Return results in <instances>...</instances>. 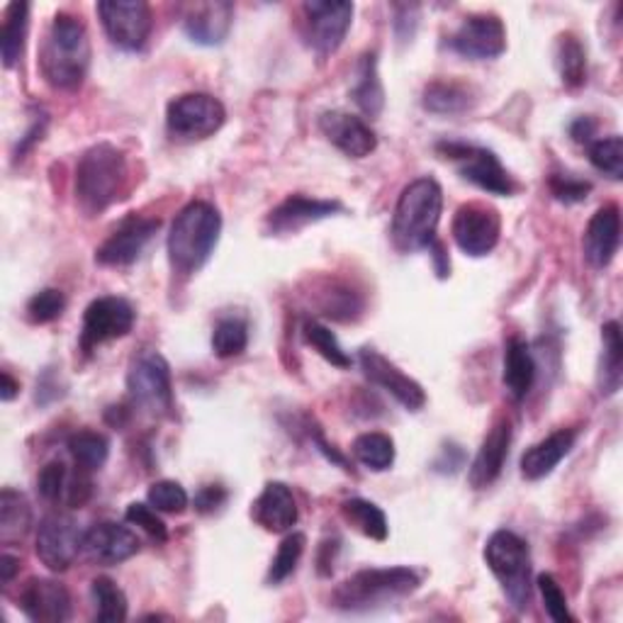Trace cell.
I'll list each match as a JSON object with an SVG mask.
<instances>
[{"label":"cell","instance_id":"obj_1","mask_svg":"<svg viewBox=\"0 0 623 623\" xmlns=\"http://www.w3.org/2000/svg\"><path fill=\"white\" fill-rule=\"evenodd\" d=\"M90 67V39L86 24L71 12H57L39 47V71L57 90H76Z\"/></svg>","mask_w":623,"mask_h":623},{"label":"cell","instance_id":"obj_2","mask_svg":"<svg viewBox=\"0 0 623 623\" xmlns=\"http://www.w3.org/2000/svg\"><path fill=\"white\" fill-rule=\"evenodd\" d=\"M129 168L125 154L110 141L83 151L76 166V202L88 217L102 215L125 198Z\"/></svg>","mask_w":623,"mask_h":623},{"label":"cell","instance_id":"obj_3","mask_svg":"<svg viewBox=\"0 0 623 623\" xmlns=\"http://www.w3.org/2000/svg\"><path fill=\"white\" fill-rule=\"evenodd\" d=\"M222 234V215L205 200L188 202L180 210L168 234V261L180 276L198 273L215 251Z\"/></svg>","mask_w":623,"mask_h":623},{"label":"cell","instance_id":"obj_4","mask_svg":"<svg viewBox=\"0 0 623 623\" xmlns=\"http://www.w3.org/2000/svg\"><path fill=\"white\" fill-rule=\"evenodd\" d=\"M422 575L412 567H368L346 577L332 594V606L346 614H366L417 592Z\"/></svg>","mask_w":623,"mask_h":623},{"label":"cell","instance_id":"obj_5","mask_svg":"<svg viewBox=\"0 0 623 623\" xmlns=\"http://www.w3.org/2000/svg\"><path fill=\"white\" fill-rule=\"evenodd\" d=\"M444 190L434 178L412 180L399 192L393 215V241L399 251H422L436 241Z\"/></svg>","mask_w":623,"mask_h":623},{"label":"cell","instance_id":"obj_6","mask_svg":"<svg viewBox=\"0 0 623 623\" xmlns=\"http://www.w3.org/2000/svg\"><path fill=\"white\" fill-rule=\"evenodd\" d=\"M485 563L502 584V592L516 612L531 602V553L522 536L514 531H495L485 543Z\"/></svg>","mask_w":623,"mask_h":623},{"label":"cell","instance_id":"obj_7","mask_svg":"<svg viewBox=\"0 0 623 623\" xmlns=\"http://www.w3.org/2000/svg\"><path fill=\"white\" fill-rule=\"evenodd\" d=\"M127 389L139 409L151 417L174 414V385L171 366L156 350H141L127 373Z\"/></svg>","mask_w":623,"mask_h":623},{"label":"cell","instance_id":"obj_8","mask_svg":"<svg viewBox=\"0 0 623 623\" xmlns=\"http://www.w3.org/2000/svg\"><path fill=\"white\" fill-rule=\"evenodd\" d=\"M227 110L210 93H186L168 102L166 127L168 135L180 141H200L222 129Z\"/></svg>","mask_w":623,"mask_h":623},{"label":"cell","instance_id":"obj_9","mask_svg":"<svg viewBox=\"0 0 623 623\" xmlns=\"http://www.w3.org/2000/svg\"><path fill=\"white\" fill-rule=\"evenodd\" d=\"M436 151L444 156V159L456 164L458 174L465 180H471V184L477 186L479 190L492 195L514 192L512 176L506 174L502 161L490 149L465 145V141H441Z\"/></svg>","mask_w":623,"mask_h":623},{"label":"cell","instance_id":"obj_10","mask_svg":"<svg viewBox=\"0 0 623 623\" xmlns=\"http://www.w3.org/2000/svg\"><path fill=\"white\" fill-rule=\"evenodd\" d=\"M98 16L110 42L125 51L145 47L154 28L151 8L145 0H102L98 3Z\"/></svg>","mask_w":623,"mask_h":623},{"label":"cell","instance_id":"obj_11","mask_svg":"<svg viewBox=\"0 0 623 623\" xmlns=\"http://www.w3.org/2000/svg\"><path fill=\"white\" fill-rule=\"evenodd\" d=\"M305 12V39L319 57H329L344 44L354 22V3L344 0H309Z\"/></svg>","mask_w":623,"mask_h":623},{"label":"cell","instance_id":"obj_12","mask_svg":"<svg viewBox=\"0 0 623 623\" xmlns=\"http://www.w3.org/2000/svg\"><path fill=\"white\" fill-rule=\"evenodd\" d=\"M83 534L69 514H47L37 528V557L51 573H67L81 553Z\"/></svg>","mask_w":623,"mask_h":623},{"label":"cell","instance_id":"obj_13","mask_svg":"<svg viewBox=\"0 0 623 623\" xmlns=\"http://www.w3.org/2000/svg\"><path fill=\"white\" fill-rule=\"evenodd\" d=\"M137 312L125 297L106 295L86 307L83 327H81V348L93 350L102 344L122 339L135 327Z\"/></svg>","mask_w":623,"mask_h":623},{"label":"cell","instance_id":"obj_14","mask_svg":"<svg viewBox=\"0 0 623 623\" xmlns=\"http://www.w3.org/2000/svg\"><path fill=\"white\" fill-rule=\"evenodd\" d=\"M453 241L467 256L479 258L487 256L500 244L502 219L495 207H487L483 202H467L461 205L451 225Z\"/></svg>","mask_w":623,"mask_h":623},{"label":"cell","instance_id":"obj_15","mask_svg":"<svg viewBox=\"0 0 623 623\" xmlns=\"http://www.w3.org/2000/svg\"><path fill=\"white\" fill-rule=\"evenodd\" d=\"M448 47L456 51V55L473 61L497 59L506 49L504 22L497 16H492V12L467 16L461 22V28L451 34Z\"/></svg>","mask_w":623,"mask_h":623},{"label":"cell","instance_id":"obj_16","mask_svg":"<svg viewBox=\"0 0 623 623\" xmlns=\"http://www.w3.org/2000/svg\"><path fill=\"white\" fill-rule=\"evenodd\" d=\"M358 363H360V370L366 373V378L373 385L383 387L385 393L393 395L405 409L419 412L426 405L424 387L414 378H409L407 373H402L393 360H387L375 348H360Z\"/></svg>","mask_w":623,"mask_h":623},{"label":"cell","instance_id":"obj_17","mask_svg":"<svg viewBox=\"0 0 623 623\" xmlns=\"http://www.w3.org/2000/svg\"><path fill=\"white\" fill-rule=\"evenodd\" d=\"M161 222L154 217H127L125 222L117 227L110 237L102 241L96 251V261L100 266H132L141 251L147 249V244L154 239V234L159 231Z\"/></svg>","mask_w":623,"mask_h":623},{"label":"cell","instance_id":"obj_18","mask_svg":"<svg viewBox=\"0 0 623 623\" xmlns=\"http://www.w3.org/2000/svg\"><path fill=\"white\" fill-rule=\"evenodd\" d=\"M139 548L141 543L135 531L115 522H100L83 534L81 553L93 565H120L135 557Z\"/></svg>","mask_w":623,"mask_h":623},{"label":"cell","instance_id":"obj_19","mask_svg":"<svg viewBox=\"0 0 623 623\" xmlns=\"http://www.w3.org/2000/svg\"><path fill=\"white\" fill-rule=\"evenodd\" d=\"M18 606L37 623H63L71 619V594L61 582L32 577L20 592Z\"/></svg>","mask_w":623,"mask_h":623},{"label":"cell","instance_id":"obj_20","mask_svg":"<svg viewBox=\"0 0 623 623\" xmlns=\"http://www.w3.org/2000/svg\"><path fill=\"white\" fill-rule=\"evenodd\" d=\"M319 129L332 145L350 159H366L375 149H378V137L373 129L360 120V117L344 112V110H329L319 117Z\"/></svg>","mask_w":623,"mask_h":623},{"label":"cell","instance_id":"obj_21","mask_svg":"<svg viewBox=\"0 0 623 623\" xmlns=\"http://www.w3.org/2000/svg\"><path fill=\"white\" fill-rule=\"evenodd\" d=\"M234 3L229 0H210V3H192L184 12V32L190 42L200 47H219L231 32Z\"/></svg>","mask_w":623,"mask_h":623},{"label":"cell","instance_id":"obj_22","mask_svg":"<svg viewBox=\"0 0 623 623\" xmlns=\"http://www.w3.org/2000/svg\"><path fill=\"white\" fill-rule=\"evenodd\" d=\"M621 246V210L619 205H604L596 210L590 219L587 229H584L582 251L587 264L596 270L606 268L614 261Z\"/></svg>","mask_w":623,"mask_h":623},{"label":"cell","instance_id":"obj_23","mask_svg":"<svg viewBox=\"0 0 623 623\" xmlns=\"http://www.w3.org/2000/svg\"><path fill=\"white\" fill-rule=\"evenodd\" d=\"M344 212V205L336 200H317L307 195H290L285 198L276 210H270L266 225L273 234H293L307 225L322 222V219Z\"/></svg>","mask_w":623,"mask_h":623},{"label":"cell","instance_id":"obj_24","mask_svg":"<svg viewBox=\"0 0 623 623\" xmlns=\"http://www.w3.org/2000/svg\"><path fill=\"white\" fill-rule=\"evenodd\" d=\"M510 446H512V424L502 419L490 428V434L485 436L483 446H479L471 471H467V479H471V485L475 490L490 487L502 475L504 463L510 458Z\"/></svg>","mask_w":623,"mask_h":623},{"label":"cell","instance_id":"obj_25","mask_svg":"<svg viewBox=\"0 0 623 623\" xmlns=\"http://www.w3.org/2000/svg\"><path fill=\"white\" fill-rule=\"evenodd\" d=\"M251 518L268 534H285L297 524V504L285 483H268L251 504Z\"/></svg>","mask_w":623,"mask_h":623},{"label":"cell","instance_id":"obj_26","mask_svg":"<svg viewBox=\"0 0 623 623\" xmlns=\"http://www.w3.org/2000/svg\"><path fill=\"white\" fill-rule=\"evenodd\" d=\"M575 441L577 432H573V428H557L551 436H545L522 456V475L531 483L548 477L563 463L567 453L575 448Z\"/></svg>","mask_w":623,"mask_h":623},{"label":"cell","instance_id":"obj_27","mask_svg":"<svg viewBox=\"0 0 623 623\" xmlns=\"http://www.w3.org/2000/svg\"><path fill=\"white\" fill-rule=\"evenodd\" d=\"M350 98H354L360 112L368 117H378L385 108V88L378 73V57L375 51H366L356 63V81L350 86Z\"/></svg>","mask_w":623,"mask_h":623},{"label":"cell","instance_id":"obj_28","mask_svg":"<svg viewBox=\"0 0 623 623\" xmlns=\"http://www.w3.org/2000/svg\"><path fill=\"white\" fill-rule=\"evenodd\" d=\"M623 380V342L619 322H606L602 327V358L596 370V387L604 397H612L621 389Z\"/></svg>","mask_w":623,"mask_h":623},{"label":"cell","instance_id":"obj_29","mask_svg":"<svg viewBox=\"0 0 623 623\" xmlns=\"http://www.w3.org/2000/svg\"><path fill=\"white\" fill-rule=\"evenodd\" d=\"M536 380V360L531 346L522 339H512L504 354V387L514 399H524Z\"/></svg>","mask_w":623,"mask_h":623},{"label":"cell","instance_id":"obj_30","mask_svg":"<svg viewBox=\"0 0 623 623\" xmlns=\"http://www.w3.org/2000/svg\"><path fill=\"white\" fill-rule=\"evenodd\" d=\"M424 108L434 115H458L475 106V90L463 81H432L424 88Z\"/></svg>","mask_w":623,"mask_h":623},{"label":"cell","instance_id":"obj_31","mask_svg":"<svg viewBox=\"0 0 623 623\" xmlns=\"http://www.w3.org/2000/svg\"><path fill=\"white\" fill-rule=\"evenodd\" d=\"M32 510L22 492L6 487L0 492V541L16 543L30 534Z\"/></svg>","mask_w":623,"mask_h":623},{"label":"cell","instance_id":"obj_32","mask_svg":"<svg viewBox=\"0 0 623 623\" xmlns=\"http://www.w3.org/2000/svg\"><path fill=\"white\" fill-rule=\"evenodd\" d=\"M30 6L28 3H10L3 12V28H0V57H3V67L12 69L22 57L24 37H28V20Z\"/></svg>","mask_w":623,"mask_h":623},{"label":"cell","instance_id":"obj_33","mask_svg":"<svg viewBox=\"0 0 623 623\" xmlns=\"http://www.w3.org/2000/svg\"><path fill=\"white\" fill-rule=\"evenodd\" d=\"M555 67L567 88H580L587 81V51H584L577 34L565 32L557 37Z\"/></svg>","mask_w":623,"mask_h":623},{"label":"cell","instance_id":"obj_34","mask_svg":"<svg viewBox=\"0 0 623 623\" xmlns=\"http://www.w3.org/2000/svg\"><path fill=\"white\" fill-rule=\"evenodd\" d=\"M342 516L346 518L348 526H354L358 534L373 541H385L389 534L387 516L378 504H373L368 500H346L342 504Z\"/></svg>","mask_w":623,"mask_h":623},{"label":"cell","instance_id":"obj_35","mask_svg":"<svg viewBox=\"0 0 623 623\" xmlns=\"http://www.w3.org/2000/svg\"><path fill=\"white\" fill-rule=\"evenodd\" d=\"M350 453H354V458L363 467H368V471L385 473L395 463V441L387 434L368 432V434H360L354 441V448H350Z\"/></svg>","mask_w":623,"mask_h":623},{"label":"cell","instance_id":"obj_36","mask_svg":"<svg viewBox=\"0 0 623 623\" xmlns=\"http://www.w3.org/2000/svg\"><path fill=\"white\" fill-rule=\"evenodd\" d=\"M90 596L96 604V619L102 623H120L129 614L127 594L110 577H96L90 582Z\"/></svg>","mask_w":623,"mask_h":623},{"label":"cell","instance_id":"obj_37","mask_svg":"<svg viewBox=\"0 0 623 623\" xmlns=\"http://www.w3.org/2000/svg\"><path fill=\"white\" fill-rule=\"evenodd\" d=\"M69 453L76 463L86 473H96L108 463L110 444L108 438L98 432H78L69 438Z\"/></svg>","mask_w":623,"mask_h":623},{"label":"cell","instance_id":"obj_38","mask_svg":"<svg viewBox=\"0 0 623 623\" xmlns=\"http://www.w3.org/2000/svg\"><path fill=\"white\" fill-rule=\"evenodd\" d=\"M249 346V327L244 319L227 317L219 319L212 332V350L219 358H234L239 356Z\"/></svg>","mask_w":623,"mask_h":623},{"label":"cell","instance_id":"obj_39","mask_svg":"<svg viewBox=\"0 0 623 623\" xmlns=\"http://www.w3.org/2000/svg\"><path fill=\"white\" fill-rule=\"evenodd\" d=\"M303 336L305 342L317 350V354L332 363L336 368H350V356L342 348L339 339H336V334L332 329L324 327L319 322H305L303 327Z\"/></svg>","mask_w":623,"mask_h":623},{"label":"cell","instance_id":"obj_40","mask_svg":"<svg viewBox=\"0 0 623 623\" xmlns=\"http://www.w3.org/2000/svg\"><path fill=\"white\" fill-rule=\"evenodd\" d=\"M305 545H307L305 534H297V531L283 538V543L278 545V553L268 567V577H266L268 584H280L295 573L297 563H300V557L305 553Z\"/></svg>","mask_w":623,"mask_h":623},{"label":"cell","instance_id":"obj_41","mask_svg":"<svg viewBox=\"0 0 623 623\" xmlns=\"http://www.w3.org/2000/svg\"><path fill=\"white\" fill-rule=\"evenodd\" d=\"M590 164L612 180L623 178V139L619 135L590 141Z\"/></svg>","mask_w":623,"mask_h":623},{"label":"cell","instance_id":"obj_42","mask_svg":"<svg viewBox=\"0 0 623 623\" xmlns=\"http://www.w3.org/2000/svg\"><path fill=\"white\" fill-rule=\"evenodd\" d=\"M67 309V295L57 288H44L32 295L24 307V317L32 324H49L63 315Z\"/></svg>","mask_w":623,"mask_h":623},{"label":"cell","instance_id":"obj_43","mask_svg":"<svg viewBox=\"0 0 623 623\" xmlns=\"http://www.w3.org/2000/svg\"><path fill=\"white\" fill-rule=\"evenodd\" d=\"M149 504L156 512L164 514H184L188 510V492L176 479H159L149 487Z\"/></svg>","mask_w":623,"mask_h":623},{"label":"cell","instance_id":"obj_44","mask_svg":"<svg viewBox=\"0 0 623 623\" xmlns=\"http://www.w3.org/2000/svg\"><path fill=\"white\" fill-rule=\"evenodd\" d=\"M363 303L360 297L348 290V288H339V290H327L322 295V315L332 317V319H354L360 312Z\"/></svg>","mask_w":623,"mask_h":623},{"label":"cell","instance_id":"obj_45","mask_svg":"<svg viewBox=\"0 0 623 623\" xmlns=\"http://www.w3.org/2000/svg\"><path fill=\"white\" fill-rule=\"evenodd\" d=\"M538 590H541V596H543V604H545V612H548V616L557 623H565V621H575V616L570 614V606H567V596L563 592L561 584H557V580L548 573H543L538 575Z\"/></svg>","mask_w":623,"mask_h":623},{"label":"cell","instance_id":"obj_46","mask_svg":"<svg viewBox=\"0 0 623 623\" xmlns=\"http://www.w3.org/2000/svg\"><path fill=\"white\" fill-rule=\"evenodd\" d=\"M125 518H127L129 524H135V526H139L141 531H147V534H149L154 541H159V543H166V541H168V528H166V524H164V518L159 516V512H156L151 504L132 502V504L127 506Z\"/></svg>","mask_w":623,"mask_h":623},{"label":"cell","instance_id":"obj_47","mask_svg":"<svg viewBox=\"0 0 623 623\" xmlns=\"http://www.w3.org/2000/svg\"><path fill=\"white\" fill-rule=\"evenodd\" d=\"M69 487V473L67 465L61 461H51L42 467V473L37 477V490L47 502H59L61 497H67Z\"/></svg>","mask_w":623,"mask_h":623},{"label":"cell","instance_id":"obj_48","mask_svg":"<svg viewBox=\"0 0 623 623\" xmlns=\"http://www.w3.org/2000/svg\"><path fill=\"white\" fill-rule=\"evenodd\" d=\"M551 192L555 200L565 205L582 202L592 192V184L575 176H551Z\"/></svg>","mask_w":623,"mask_h":623},{"label":"cell","instance_id":"obj_49","mask_svg":"<svg viewBox=\"0 0 623 623\" xmlns=\"http://www.w3.org/2000/svg\"><path fill=\"white\" fill-rule=\"evenodd\" d=\"M225 502H227V490L222 485H205L200 487L198 495H195V510L200 514H212Z\"/></svg>","mask_w":623,"mask_h":623},{"label":"cell","instance_id":"obj_50","mask_svg":"<svg viewBox=\"0 0 623 623\" xmlns=\"http://www.w3.org/2000/svg\"><path fill=\"white\" fill-rule=\"evenodd\" d=\"M463 465H465V451L456 444H446L444 448H441L438 458L434 461V471L441 475H453V473H458Z\"/></svg>","mask_w":623,"mask_h":623},{"label":"cell","instance_id":"obj_51","mask_svg":"<svg viewBox=\"0 0 623 623\" xmlns=\"http://www.w3.org/2000/svg\"><path fill=\"white\" fill-rule=\"evenodd\" d=\"M395 32L399 39H412L414 30H417V6H395Z\"/></svg>","mask_w":623,"mask_h":623},{"label":"cell","instance_id":"obj_52","mask_svg":"<svg viewBox=\"0 0 623 623\" xmlns=\"http://www.w3.org/2000/svg\"><path fill=\"white\" fill-rule=\"evenodd\" d=\"M594 135H596V122L592 117H577V120L570 125V137H573L577 145H590Z\"/></svg>","mask_w":623,"mask_h":623},{"label":"cell","instance_id":"obj_53","mask_svg":"<svg viewBox=\"0 0 623 623\" xmlns=\"http://www.w3.org/2000/svg\"><path fill=\"white\" fill-rule=\"evenodd\" d=\"M44 127H47V117H42V120H37V122L28 129V135H24L20 145H18V156H22V154L28 151L32 145H37V141L42 139V135H44Z\"/></svg>","mask_w":623,"mask_h":623},{"label":"cell","instance_id":"obj_54","mask_svg":"<svg viewBox=\"0 0 623 623\" xmlns=\"http://www.w3.org/2000/svg\"><path fill=\"white\" fill-rule=\"evenodd\" d=\"M18 570H20V557L10 555V553L0 555V580H3V584H10L12 580H16Z\"/></svg>","mask_w":623,"mask_h":623},{"label":"cell","instance_id":"obj_55","mask_svg":"<svg viewBox=\"0 0 623 623\" xmlns=\"http://www.w3.org/2000/svg\"><path fill=\"white\" fill-rule=\"evenodd\" d=\"M428 251H432L434 261H436V273H438V278H446L448 273H451V264H448V256H446V251H444V244H441V241H434L432 246H428Z\"/></svg>","mask_w":623,"mask_h":623},{"label":"cell","instance_id":"obj_56","mask_svg":"<svg viewBox=\"0 0 623 623\" xmlns=\"http://www.w3.org/2000/svg\"><path fill=\"white\" fill-rule=\"evenodd\" d=\"M315 444L319 446V451H322V453H324V456H327V458H329L332 463L342 465V467H344V471H350V467H348V463H346V458L342 456V453H339V451H334V446H329V444H327V441H324V436H322V434H317V436H315Z\"/></svg>","mask_w":623,"mask_h":623},{"label":"cell","instance_id":"obj_57","mask_svg":"<svg viewBox=\"0 0 623 623\" xmlns=\"http://www.w3.org/2000/svg\"><path fill=\"white\" fill-rule=\"evenodd\" d=\"M18 389H20V383L12 380V375L8 370H3V375H0V399L3 402L16 399Z\"/></svg>","mask_w":623,"mask_h":623}]
</instances>
